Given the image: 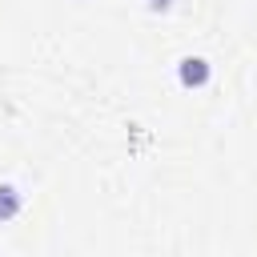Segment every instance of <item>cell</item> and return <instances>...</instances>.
Returning <instances> with one entry per match:
<instances>
[{"mask_svg":"<svg viewBox=\"0 0 257 257\" xmlns=\"http://www.w3.org/2000/svg\"><path fill=\"white\" fill-rule=\"evenodd\" d=\"M177 76H181L185 88H201V84L209 80V60H205V56H181Z\"/></svg>","mask_w":257,"mask_h":257,"instance_id":"1","label":"cell"},{"mask_svg":"<svg viewBox=\"0 0 257 257\" xmlns=\"http://www.w3.org/2000/svg\"><path fill=\"white\" fill-rule=\"evenodd\" d=\"M24 205V197L12 189V185H0V221H8V217H16V209Z\"/></svg>","mask_w":257,"mask_h":257,"instance_id":"2","label":"cell"},{"mask_svg":"<svg viewBox=\"0 0 257 257\" xmlns=\"http://www.w3.org/2000/svg\"><path fill=\"white\" fill-rule=\"evenodd\" d=\"M145 4H149L153 12H169V8H173V0H145Z\"/></svg>","mask_w":257,"mask_h":257,"instance_id":"3","label":"cell"}]
</instances>
